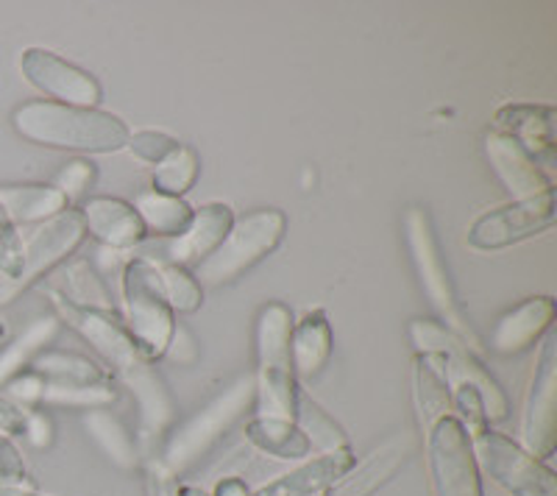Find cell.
Masks as SVG:
<instances>
[{
    "mask_svg": "<svg viewBox=\"0 0 557 496\" xmlns=\"http://www.w3.org/2000/svg\"><path fill=\"white\" fill-rule=\"evenodd\" d=\"M53 307H57L59 319L73 326L103 357V363L112 369L109 374L121 376L123 385L132 390L139 405L143 435L153 441L165 433L173 421V396L165 388L162 376L151 369V360L134 344V337L128 335L126 324L117 319V312L76 307L64 301L59 293H53Z\"/></svg>",
    "mask_w": 557,
    "mask_h": 496,
    "instance_id": "6da1fadb",
    "label": "cell"
},
{
    "mask_svg": "<svg viewBox=\"0 0 557 496\" xmlns=\"http://www.w3.org/2000/svg\"><path fill=\"white\" fill-rule=\"evenodd\" d=\"M12 126L28 142L82 153H114L132 137L126 123L112 112L57 101L23 103L12 112Z\"/></svg>",
    "mask_w": 557,
    "mask_h": 496,
    "instance_id": "7a4b0ae2",
    "label": "cell"
},
{
    "mask_svg": "<svg viewBox=\"0 0 557 496\" xmlns=\"http://www.w3.org/2000/svg\"><path fill=\"white\" fill-rule=\"evenodd\" d=\"M293 312L282 301H271L257 319V410L265 419H296V371L290 357Z\"/></svg>",
    "mask_w": 557,
    "mask_h": 496,
    "instance_id": "3957f363",
    "label": "cell"
},
{
    "mask_svg": "<svg viewBox=\"0 0 557 496\" xmlns=\"http://www.w3.org/2000/svg\"><path fill=\"white\" fill-rule=\"evenodd\" d=\"M287 218L282 210H257L235 221L226 240L193 268V276L201 287H223L240 280L253 265H260L285 240Z\"/></svg>",
    "mask_w": 557,
    "mask_h": 496,
    "instance_id": "277c9868",
    "label": "cell"
},
{
    "mask_svg": "<svg viewBox=\"0 0 557 496\" xmlns=\"http://www.w3.org/2000/svg\"><path fill=\"white\" fill-rule=\"evenodd\" d=\"M123 310H126V330L134 344L148 360L165 357L171 337L176 332V312L165 301L159 285L157 262L151 257H134L123 265Z\"/></svg>",
    "mask_w": 557,
    "mask_h": 496,
    "instance_id": "5b68a950",
    "label": "cell"
},
{
    "mask_svg": "<svg viewBox=\"0 0 557 496\" xmlns=\"http://www.w3.org/2000/svg\"><path fill=\"white\" fill-rule=\"evenodd\" d=\"M407 332H410V340L416 344L418 355H430L435 360L446 385L471 382V385L480 388L482 401H485L487 424L507 419L505 390L499 388V382L485 369L474 346H469L462 337H457L455 332L446 330L444 324H435V321H412Z\"/></svg>",
    "mask_w": 557,
    "mask_h": 496,
    "instance_id": "8992f818",
    "label": "cell"
},
{
    "mask_svg": "<svg viewBox=\"0 0 557 496\" xmlns=\"http://www.w3.org/2000/svg\"><path fill=\"white\" fill-rule=\"evenodd\" d=\"M253 401H257L253 376H243L226 394L209 401L201 413L193 416L182 430L173 433V438L165 446V469L176 474V471L187 469L198 458H203L253 408Z\"/></svg>",
    "mask_w": 557,
    "mask_h": 496,
    "instance_id": "52a82bcc",
    "label": "cell"
},
{
    "mask_svg": "<svg viewBox=\"0 0 557 496\" xmlns=\"http://www.w3.org/2000/svg\"><path fill=\"white\" fill-rule=\"evenodd\" d=\"M405 235L407 246H410L412 262H416L418 280H421L426 299L432 301V307H435L437 315H441V324L476 349V335L474 330H471L469 319L462 315L460 305H457L455 287H451L449 271H446L444 257H441V248H437L430 215H426L424 210L412 207L405 215Z\"/></svg>",
    "mask_w": 557,
    "mask_h": 496,
    "instance_id": "ba28073f",
    "label": "cell"
},
{
    "mask_svg": "<svg viewBox=\"0 0 557 496\" xmlns=\"http://www.w3.org/2000/svg\"><path fill=\"white\" fill-rule=\"evenodd\" d=\"M471 446H474L476 466H482L507 494L557 496L555 471L544 460L532 458L524 446H519L507 435L485 426L482 433L471 435Z\"/></svg>",
    "mask_w": 557,
    "mask_h": 496,
    "instance_id": "9c48e42d",
    "label": "cell"
},
{
    "mask_svg": "<svg viewBox=\"0 0 557 496\" xmlns=\"http://www.w3.org/2000/svg\"><path fill=\"white\" fill-rule=\"evenodd\" d=\"M426 458L435 496H482L471 435L457 416H444L426 430Z\"/></svg>",
    "mask_w": 557,
    "mask_h": 496,
    "instance_id": "30bf717a",
    "label": "cell"
},
{
    "mask_svg": "<svg viewBox=\"0 0 557 496\" xmlns=\"http://www.w3.org/2000/svg\"><path fill=\"white\" fill-rule=\"evenodd\" d=\"M84 237H87V230H84L82 212L70 210V207L59 212L57 218H51V221H45L42 226H37L32 237L23 240V271H20V280L9 282L0 276V305H9L20 290H26L34 282L57 271L82 246Z\"/></svg>",
    "mask_w": 557,
    "mask_h": 496,
    "instance_id": "8fae6325",
    "label": "cell"
},
{
    "mask_svg": "<svg viewBox=\"0 0 557 496\" xmlns=\"http://www.w3.org/2000/svg\"><path fill=\"white\" fill-rule=\"evenodd\" d=\"M555 223V187L541 196L521 198L476 218L469 230V246L476 251H502L541 235Z\"/></svg>",
    "mask_w": 557,
    "mask_h": 496,
    "instance_id": "7c38bea8",
    "label": "cell"
},
{
    "mask_svg": "<svg viewBox=\"0 0 557 496\" xmlns=\"http://www.w3.org/2000/svg\"><path fill=\"white\" fill-rule=\"evenodd\" d=\"M524 449L532 458H549L557 441V332L549 330L539 351V365L524 405Z\"/></svg>",
    "mask_w": 557,
    "mask_h": 496,
    "instance_id": "4fadbf2b",
    "label": "cell"
},
{
    "mask_svg": "<svg viewBox=\"0 0 557 496\" xmlns=\"http://www.w3.org/2000/svg\"><path fill=\"white\" fill-rule=\"evenodd\" d=\"M20 71L34 89L57 103L98 109L103 101V87L92 73L48 48H26L20 57Z\"/></svg>",
    "mask_w": 557,
    "mask_h": 496,
    "instance_id": "5bb4252c",
    "label": "cell"
},
{
    "mask_svg": "<svg viewBox=\"0 0 557 496\" xmlns=\"http://www.w3.org/2000/svg\"><path fill=\"white\" fill-rule=\"evenodd\" d=\"M496 132L513 137L535 165L549 176L557 162V137H555V107L546 103H505L496 109Z\"/></svg>",
    "mask_w": 557,
    "mask_h": 496,
    "instance_id": "9a60e30c",
    "label": "cell"
},
{
    "mask_svg": "<svg viewBox=\"0 0 557 496\" xmlns=\"http://www.w3.org/2000/svg\"><path fill=\"white\" fill-rule=\"evenodd\" d=\"M235 226V212L228 204H203L193 212L190 226L178 237L165 243V257L159 262H173L182 268H196L207 260Z\"/></svg>",
    "mask_w": 557,
    "mask_h": 496,
    "instance_id": "2e32d148",
    "label": "cell"
},
{
    "mask_svg": "<svg viewBox=\"0 0 557 496\" xmlns=\"http://www.w3.org/2000/svg\"><path fill=\"white\" fill-rule=\"evenodd\" d=\"M412 452H416L412 438L407 435L391 438L376 452L368 455L360 466H351L335 485L326 488V496H374L410 463Z\"/></svg>",
    "mask_w": 557,
    "mask_h": 496,
    "instance_id": "e0dca14e",
    "label": "cell"
},
{
    "mask_svg": "<svg viewBox=\"0 0 557 496\" xmlns=\"http://www.w3.org/2000/svg\"><path fill=\"white\" fill-rule=\"evenodd\" d=\"M82 221L87 235L96 237L109 251H128L146 240V226L139 221L134 204L123 198L96 196L82 207Z\"/></svg>",
    "mask_w": 557,
    "mask_h": 496,
    "instance_id": "ac0fdd59",
    "label": "cell"
},
{
    "mask_svg": "<svg viewBox=\"0 0 557 496\" xmlns=\"http://www.w3.org/2000/svg\"><path fill=\"white\" fill-rule=\"evenodd\" d=\"M485 153L491 168L496 171V176L502 178V185L513 193V196H519V201L521 198H532L552 190V178L535 165V160H532L530 153L513 137H507V134L496 132V128L487 132Z\"/></svg>",
    "mask_w": 557,
    "mask_h": 496,
    "instance_id": "d6986e66",
    "label": "cell"
},
{
    "mask_svg": "<svg viewBox=\"0 0 557 496\" xmlns=\"http://www.w3.org/2000/svg\"><path fill=\"white\" fill-rule=\"evenodd\" d=\"M552 321H555V299L532 296L496 321L491 332V349L499 355H519L552 330Z\"/></svg>",
    "mask_w": 557,
    "mask_h": 496,
    "instance_id": "ffe728a7",
    "label": "cell"
},
{
    "mask_svg": "<svg viewBox=\"0 0 557 496\" xmlns=\"http://www.w3.org/2000/svg\"><path fill=\"white\" fill-rule=\"evenodd\" d=\"M355 466V455L351 449H337V452H326L321 458L310 460V463L298 466V469L287 471L273 483L262 485L257 494L248 496H312L335 485L337 480Z\"/></svg>",
    "mask_w": 557,
    "mask_h": 496,
    "instance_id": "44dd1931",
    "label": "cell"
},
{
    "mask_svg": "<svg viewBox=\"0 0 557 496\" xmlns=\"http://www.w3.org/2000/svg\"><path fill=\"white\" fill-rule=\"evenodd\" d=\"M332 355V324L326 319V312L321 307L307 310L305 319L293 324L290 335V357H293V371L296 376H312L321 374V369L330 363Z\"/></svg>",
    "mask_w": 557,
    "mask_h": 496,
    "instance_id": "7402d4cb",
    "label": "cell"
},
{
    "mask_svg": "<svg viewBox=\"0 0 557 496\" xmlns=\"http://www.w3.org/2000/svg\"><path fill=\"white\" fill-rule=\"evenodd\" d=\"M28 369L42 376L48 385H67V388H103L112 385V374L89 357L76 351L45 349L32 360Z\"/></svg>",
    "mask_w": 557,
    "mask_h": 496,
    "instance_id": "603a6c76",
    "label": "cell"
},
{
    "mask_svg": "<svg viewBox=\"0 0 557 496\" xmlns=\"http://www.w3.org/2000/svg\"><path fill=\"white\" fill-rule=\"evenodd\" d=\"M0 201L9 218L17 223H45L67 210V196L53 185H7L0 187Z\"/></svg>",
    "mask_w": 557,
    "mask_h": 496,
    "instance_id": "cb8c5ba5",
    "label": "cell"
},
{
    "mask_svg": "<svg viewBox=\"0 0 557 496\" xmlns=\"http://www.w3.org/2000/svg\"><path fill=\"white\" fill-rule=\"evenodd\" d=\"M246 438L251 441L260 452L273 455V458L282 460H298L310 455V441L296 426V421L285 419H265V416H257L246 424Z\"/></svg>",
    "mask_w": 557,
    "mask_h": 496,
    "instance_id": "d4e9b609",
    "label": "cell"
},
{
    "mask_svg": "<svg viewBox=\"0 0 557 496\" xmlns=\"http://www.w3.org/2000/svg\"><path fill=\"white\" fill-rule=\"evenodd\" d=\"M134 210H137L146 232L168 237V240L182 235V232L190 226L193 212H196L190 204H184L182 198L165 196V193L157 190L139 193L137 201H134Z\"/></svg>",
    "mask_w": 557,
    "mask_h": 496,
    "instance_id": "484cf974",
    "label": "cell"
},
{
    "mask_svg": "<svg viewBox=\"0 0 557 496\" xmlns=\"http://www.w3.org/2000/svg\"><path fill=\"white\" fill-rule=\"evenodd\" d=\"M412 380H416V401H418V413H421V424H424V430H430L437 419L449 416L451 410L449 385H446L444 374H441V369H437V363L430 355L416 357Z\"/></svg>",
    "mask_w": 557,
    "mask_h": 496,
    "instance_id": "4316f807",
    "label": "cell"
},
{
    "mask_svg": "<svg viewBox=\"0 0 557 496\" xmlns=\"http://www.w3.org/2000/svg\"><path fill=\"white\" fill-rule=\"evenodd\" d=\"M59 276H62V285H59L57 293L64 301L76 307H87V310L114 312L112 293H109L103 276L89 262H73Z\"/></svg>",
    "mask_w": 557,
    "mask_h": 496,
    "instance_id": "83f0119b",
    "label": "cell"
},
{
    "mask_svg": "<svg viewBox=\"0 0 557 496\" xmlns=\"http://www.w3.org/2000/svg\"><path fill=\"white\" fill-rule=\"evenodd\" d=\"M57 330L59 319L34 321L17 340H12L7 349H0V388H3L12 376H17L20 371H26L39 351L48 349V344L53 340Z\"/></svg>",
    "mask_w": 557,
    "mask_h": 496,
    "instance_id": "f1b7e54d",
    "label": "cell"
},
{
    "mask_svg": "<svg viewBox=\"0 0 557 496\" xmlns=\"http://www.w3.org/2000/svg\"><path fill=\"white\" fill-rule=\"evenodd\" d=\"M293 421H296L298 430L307 435L310 446H318L323 455L337 452V449H348V438L346 433H343V426L337 424L318 401H312L310 396L301 394V390H298L296 419Z\"/></svg>",
    "mask_w": 557,
    "mask_h": 496,
    "instance_id": "f546056e",
    "label": "cell"
},
{
    "mask_svg": "<svg viewBox=\"0 0 557 496\" xmlns=\"http://www.w3.org/2000/svg\"><path fill=\"white\" fill-rule=\"evenodd\" d=\"M157 262V274L159 285H162V293H165V301L171 305L173 312H190L201 310L203 305V287L198 285V280L193 276L190 268L173 265V262Z\"/></svg>",
    "mask_w": 557,
    "mask_h": 496,
    "instance_id": "4dcf8cb0",
    "label": "cell"
},
{
    "mask_svg": "<svg viewBox=\"0 0 557 496\" xmlns=\"http://www.w3.org/2000/svg\"><path fill=\"white\" fill-rule=\"evenodd\" d=\"M84 424H87L89 435H92V438L101 444V449L114 460V463H121L123 469H128V466L137 463L132 435L123 430V424L114 419L112 413H107L103 408L89 410L87 419H84Z\"/></svg>",
    "mask_w": 557,
    "mask_h": 496,
    "instance_id": "1f68e13d",
    "label": "cell"
},
{
    "mask_svg": "<svg viewBox=\"0 0 557 496\" xmlns=\"http://www.w3.org/2000/svg\"><path fill=\"white\" fill-rule=\"evenodd\" d=\"M198 153L193 148L182 146L178 151H173L165 162H159L157 171H153V187L151 190L165 193V196L182 198L184 193L196 185L198 178Z\"/></svg>",
    "mask_w": 557,
    "mask_h": 496,
    "instance_id": "d6a6232c",
    "label": "cell"
},
{
    "mask_svg": "<svg viewBox=\"0 0 557 496\" xmlns=\"http://www.w3.org/2000/svg\"><path fill=\"white\" fill-rule=\"evenodd\" d=\"M114 399H117V394H114L112 385H103V388H67V385H48L45 382L42 390V401H48V405H70V408L87 410L107 408Z\"/></svg>",
    "mask_w": 557,
    "mask_h": 496,
    "instance_id": "836d02e7",
    "label": "cell"
},
{
    "mask_svg": "<svg viewBox=\"0 0 557 496\" xmlns=\"http://www.w3.org/2000/svg\"><path fill=\"white\" fill-rule=\"evenodd\" d=\"M20 271H23V237L0 201V276L17 282Z\"/></svg>",
    "mask_w": 557,
    "mask_h": 496,
    "instance_id": "e575fe53",
    "label": "cell"
},
{
    "mask_svg": "<svg viewBox=\"0 0 557 496\" xmlns=\"http://www.w3.org/2000/svg\"><path fill=\"white\" fill-rule=\"evenodd\" d=\"M126 148L137 157V160L148 162V165H159V162H165L173 151H178L182 142L165 132L146 128V132H134L132 137H128Z\"/></svg>",
    "mask_w": 557,
    "mask_h": 496,
    "instance_id": "d590c367",
    "label": "cell"
},
{
    "mask_svg": "<svg viewBox=\"0 0 557 496\" xmlns=\"http://www.w3.org/2000/svg\"><path fill=\"white\" fill-rule=\"evenodd\" d=\"M0 485L32 488V478H28V469L23 463V458H20L17 446L3 433H0Z\"/></svg>",
    "mask_w": 557,
    "mask_h": 496,
    "instance_id": "8d00e7d4",
    "label": "cell"
},
{
    "mask_svg": "<svg viewBox=\"0 0 557 496\" xmlns=\"http://www.w3.org/2000/svg\"><path fill=\"white\" fill-rule=\"evenodd\" d=\"M92 182H96V168L84 160H76V162H70V165L59 173L57 185L53 187H57V190H62L64 196H67V201H73V198L84 196Z\"/></svg>",
    "mask_w": 557,
    "mask_h": 496,
    "instance_id": "74e56055",
    "label": "cell"
},
{
    "mask_svg": "<svg viewBox=\"0 0 557 496\" xmlns=\"http://www.w3.org/2000/svg\"><path fill=\"white\" fill-rule=\"evenodd\" d=\"M23 435H28V438H32V444L39 446V449L51 444L53 433H51V421H48V416H45V413H34V410H28L26 433H23Z\"/></svg>",
    "mask_w": 557,
    "mask_h": 496,
    "instance_id": "f35d334b",
    "label": "cell"
},
{
    "mask_svg": "<svg viewBox=\"0 0 557 496\" xmlns=\"http://www.w3.org/2000/svg\"><path fill=\"white\" fill-rule=\"evenodd\" d=\"M215 496H248V488L243 485V480H223Z\"/></svg>",
    "mask_w": 557,
    "mask_h": 496,
    "instance_id": "ab89813d",
    "label": "cell"
},
{
    "mask_svg": "<svg viewBox=\"0 0 557 496\" xmlns=\"http://www.w3.org/2000/svg\"><path fill=\"white\" fill-rule=\"evenodd\" d=\"M0 496H42V494H34L32 488H17V485H0Z\"/></svg>",
    "mask_w": 557,
    "mask_h": 496,
    "instance_id": "60d3db41",
    "label": "cell"
},
{
    "mask_svg": "<svg viewBox=\"0 0 557 496\" xmlns=\"http://www.w3.org/2000/svg\"><path fill=\"white\" fill-rule=\"evenodd\" d=\"M178 496H207V494H203V491H198V488H182V491H178Z\"/></svg>",
    "mask_w": 557,
    "mask_h": 496,
    "instance_id": "b9f144b4",
    "label": "cell"
},
{
    "mask_svg": "<svg viewBox=\"0 0 557 496\" xmlns=\"http://www.w3.org/2000/svg\"><path fill=\"white\" fill-rule=\"evenodd\" d=\"M3 337H7V324L0 321V340H3Z\"/></svg>",
    "mask_w": 557,
    "mask_h": 496,
    "instance_id": "7bdbcfd3",
    "label": "cell"
}]
</instances>
